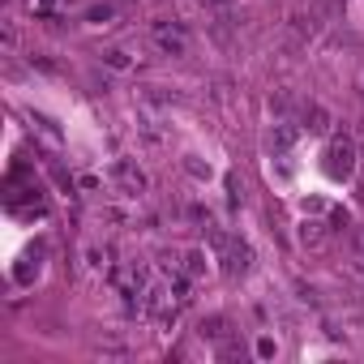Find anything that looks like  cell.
Here are the masks:
<instances>
[{
  "instance_id": "2e32d148",
  "label": "cell",
  "mask_w": 364,
  "mask_h": 364,
  "mask_svg": "<svg viewBox=\"0 0 364 364\" xmlns=\"http://www.w3.org/2000/svg\"><path fill=\"white\" fill-rule=\"evenodd\" d=\"M26 5H31V9H35V14H43V18H48V14H52V9H56V0H26Z\"/></svg>"
},
{
  "instance_id": "ba28073f",
  "label": "cell",
  "mask_w": 364,
  "mask_h": 364,
  "mask_svg": "<svg viewBox=\"0 0 364 364\" xmlns=\"http://www.w3.org/2000/svg\"><path fill=\"white\" fill-rule=\"evenodd\" d=\"M326 232H330L326 223L304 219V223H300V245H304V249H321V245H326Z\"/></svg>"
},
{
  "instance_id": "6da1fadb",
  "label": "cell",
  "mask_w": 364,
  "mask_h": 364,
  "mask_svg": "<svg viewBox=\"0 0 364 364\" xmlns=\"http://www.w3.org/2000/svg\"><path fill=\"white\" fill-rule=\"evenodd\" d=\"M210 249H215V257L223 262V274H228V279H245V274L253 270V249H249L240 236H232V232H223V228H210Z\"/></svg>"
},
{
  "instance_id": "52a82bcc",
  "label": "cell",
  "mask_w": 364,
  "mask_h": 364,
  "mask_svg": "<svg viewBox=\"0 0 364 364\" xmlns=\"http://www.w3.org/2000/svg\"><path fill=\"white\" fill-rule=\"evenodd\" d=\"M198 334H202L206 343H223V338H232V321H228V317H202Z\"/></svg>"
},
{
  "instance_id": "5b68a950",
  "label": "cell",
  "mask_w": 364,
  "mask_h": 364,
  "mask_svg": "<svg viewBox=\"0 0 364 364\" xmlns=\"http://www.w3.org/2000/svg\"><path fill=\"white\" fill-rule=\"evenodd\" d=\"M296 137H300V124H291V120H279L274 129H270V150H291L296 146Z\"/></svg>"
},
{
  "instance_id": "4fadbf2b",
  "label": "cell",
  "mask_w": 364,
  "mask_h": 364,
  "mask_svg": "<svg viewBox=\"0 0 364 364\" xmlns=\"http://www.w3.org/2000/svg\"><path fill=\"white\" fill-rule=\"evenodd\" d=\"M291 31H296L300 39H313V35H317V18H304V14H300V18H291Z\"/></svg>"
},
{
  "instance_id": "5bb4252c",
  "label": "cell",
  "mask_w": 364,
  "mask_h": 364,
  "mask_svg": "<svg viewBox=\"0 0 364 364\" xmlns=\"http://www.w3.org/2000/svg\"><path fill=\"white\" fill-rule=\"evenodd\" d=\"M219 360H245V347H240L236 338H223V343H219Z\"/></svg>"
},
{
  "instance_id": "3957f363",
  "label": "cell",
  "mask_w": 364,
  "mask_h": 364,
  "mask_svg": "<svg viewBox=\"0 0 364 364\" xmlns=\"http://www.w3.org/2000/svg\"><path fill=\"white\" fill-rule=\"evenodd\" d=\"M150 39H154V48L167 52V56H185V52H189L185 26H180V22H167V18H154V22H150Z\"/></svg>"
},
{
  "instance_id": "9c48e42d",
  "label": "cell",
  "mask_w": 364,
  "mask_h": 364,
  "mask_svg": "<svg viewBox=\"0 0 364 364\" xmlns=\"http://www.w3.org/2000/svg\"><path fill=\"white\" fill-rule=\"evenodd\" d=\"M300 129H309V133H330V112L326 107H317V103H309L304 107V124Z\"/></svg>"
},
{
  "instance_id": "7a4b0ae2",
  "label": "cell",
  "mask_w": 364,
  "mask_h": 364,
  "mask_svg": "<svg viewBox=\"0 0 364 364\" xmlns=\"http://www.w3.org/2000/svg\"><path fill=\"white\" fill-rule=\"evenodd\" d=\"M355 159H360V150H355L351 137H330V146L321 154V167H326L330 180H351L355 176Z\"/></svg>"
},
{
  "instance_id": "ac0fdd59",
  "label": "cell",
  "mask_w": 364,
  "mask_h": 364,
  "mask_svg": "<svg viewBox=\"0 0 364 364\" xmlns=\"http://www.w3.org/2000/svg\"><path fill=\"white\" fill-rule=\"evenodd\" d=\"M31 65H39L43 73H56V60H48V56H31Z\"/></svg>"
},
{
  "instance_id": "e0dca14e",
  "label": "cell",
  "mask_w": 364,
  "mask_h": 364,
  "mask_svg": "<svg viewBox=\"0 0 364 364\" xmlns=\"http://www.w3.org/2000/svg\"><path fill=\"white\" fill-rule=\"evenodd\" d=\"M0 43L14 48V43H18V31H14V26H0Z\"/></svg>"
},
{
  "instance_id": "30bf717a",
  "label": "cell",
  "mask_w": 364,
  "mask_h": 364,
  "mask_svg": "<svg viewBox=\"0 0 364 364\" xmlns=\"http://www.w3.org/2000/svg\"><path fill=\"white\" fill-rule=\"evenodd\" d=\"M347 253H351V270L364 274V228H351L347 232Z\"/></svg>"
},
{
  "instance_id": "8fae6325",
  "label": "cell",
  "mask_w": 364,
  "mask_h": 364,
  "mask_svg": "<svg viewBox=\"0 0 364 364\" xmlns=\"http://www.w3.org/2000/svg\"><path fill=\"white\" fill-rule=\"evenodd\" d=\"M180 270H185V274H193V279H198V274H206V270H210V257H206V249H189V253H185V266H180Z\"/></svg>"
},
{
  "instance_id": "8992f818",
  "label": "cell",
  "mask_w": 364,
  "mask_h": 364,
  "mask_svg": "<svg viewBox=\"0 0 364 364\" xmlns=\"http://www.w3.org/2000/svg\"><path fill=\"white\" fill-rule=\"evenodd\" d=\"M39 266H43V245H35L31 253H22V262L14 266V279H18V283H31V279L39 274Z\"/></svg>"
},
{
  "instance_id": "277c9868",
  "label": "cell",
  "mask_w": 364,
  "mask_h": 364,
  "mask_svg": "<svg viewBox=\"0 0 364 364\" xmlns=\"http://www.w3.org/2000/svg\"><path fill=\"white\" fill-rule=\"evenodd\" d=\"M112 180H116L124 193H133V198L146 193V171H141L133 159H116V163H112Z\"/></svg>"
},
{
  "instance_id": "d6986e66",
  "label": "cell",
  "mask_w": 364,
  "mask_h": 364,
  "mask_svg": "<svg viewBox=\"0 0 364 364\" xmlns=\"http://www.w3.org/2000/svg\"><path fill=\"white\" fill-rule=\"evenodd\" d=\"M279 347H274V338H257V355H274Z\"/></svg>"
},
{
  "instance_id": "7c38bea8",
  "label": "cell",
  "mask_w": 364,
  "mask_h": 364,
  "mask_svg": "<svg viewBox=\"0 0 364 364\" xmlns=\"http://www.w3.org/2000/svg\"><path fill=\"white\" fill-rule=\"evenodd\" d=\"M99 60H103L107 69H116V73H124V69H133V56H129L124 48H107V52H99Z\"/></svg>"
},
{
  "instance_id": "9a60e30c",
  "label": "cell",
  "mask_w": 364,
  "mask_h": 364,
  "mask_svg": "<svg viewBox=\"0 0 364 364\" xmlns=\"http://www.w3.org/2000/svg\"><path fill=\"white\" fill-rule=\"evenodd\" d=\"M112 18H116L112 5H90V9H86V22H112Z\"/></svg>"
}]
</instances>
